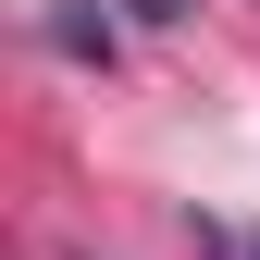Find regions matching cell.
I'll return each instance as SVG.
<instances>
[{"label": "cell", "mask_w": 260, "mask_h": 260, "mask_svg": "<svg viewBox=\"0 0 260 260\" xmlns=\"http://www.w3.org/2000/svg\"><path fill=\"white\" fill-rule=\"evenodd\" d=\"M199 248H211V260H260V223H223V211H211V223H199Z\"/></svg>", "instance_id": "6da1fadb"}]
</instances>
